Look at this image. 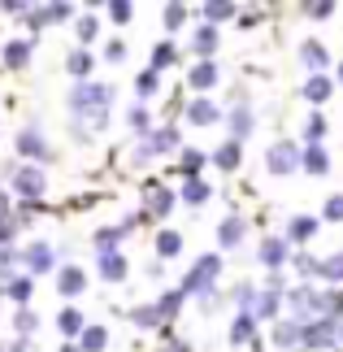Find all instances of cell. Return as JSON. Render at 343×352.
<instances>
[{"label": "cell", "mask_w": 343, "mask_h": 352, "mask_svg": "<svg viewBox=\"0 0 343 352\" xmlns=\"http://www.w3.org/2000/svg\"><path fill=\"white\" fill-rule=\"evenodd\" d=\"M170 209H174V192L166 183H148L144 187V213H148V222L153 218H170Z\"/></svg>", "instance_id": "cell-9"}, {"label": "cell", "mask_w": 343, "mask_h": 352, "mask_svg": "<svg viewBox=\"0 0 343 352\" xmlns=\"http://www.w3.org/2000/svg\"><path fill=\"white\" fill-rule=\"evenodd\" d=\"M256 296H261V287H252V283H239V287H235L239 314H256Z\"/></svg>", "instance_id": "cell-42"}, {"label": "cell", "mask_w": 343, "mask_h": 352, "mask_svg": "<svg viewBox=\"0 0 343 352\" xmlns=\"http://www.w3.org/2000/svg\"><path fill=\"white\" fill-rule=\"evenodd\" d=\"M48 9V22H65V18H74V5H65V0H57V5H44Z\"/></svg>", "instance_id": "cell-50"}, {"label": "cell", "mask_w": 343, "mask_h": 352, "mask_svg": "<svg viewBox=\"0 0 343 352\" xmlns=\"http://www.w3.org/2000/svg\"><path fill=\"white\" fill-rule=\"evenodd\" d=\"M269 340L278 344V348H305V322H300V318H287V322H278Z\"/></svg>", "instance_id": "cell-14"}, {"label": "cell", "mask_w": 343, "mask_h": 352, "mask_svg": "<svg viewBox=\"0 0 343 352\" xmlns=\"http://www.w3.org/2000/svg\"><path fill=\"white\" fill-rule=\"evenodd\" d=\"M339 344H343V318H339Z\"/></svg>", "instance_id": "cell-57"}, {"label": "cell", "mask_w": 343, "mask_h": 352, "mask_svg": "<svg viewBox=\"0 0 343 352\" xmlns=\"http://www.w3.org/2000/svg\"><path fill=\"white\" fill-rule=\"evenodd\" d=\"M57 292L65 296V300L83 296V292H87V270H83V265H61V270H57Z\"/></svg>", "instance_id": "cell-12"}, {"label": "cell", "mask_w": 343, "mask_h": 352, "mask_svg": "<svg viewBox=\"0 0 343 352\" xmlns=\"http://www.w3.org/2000/svg\"><path fill=\"white\" fill-rule=\"evenodd\" d=\"M217 274H222V256H213V252H204L196 265L183 274V283H178V292L183 296H200V300H209L213 296V283H217Z\"/></svg>", "instance_id": "cell-2"}, {"label": "cell", "mask_w": 343, "mask_h": 352, "mask_svg": "<svg viewBox=\"0 0 343 352\" xmlns=\"http://www.w3.org/2000/svg\"><path fill=\"white\" fill-rule=\"evenodd\" d=\"M74 35H78V39H83V44H91V39H96V35H100V22H96V18H91V13H87V18H78V22H74Z\"/></svg>", "instance_id": "cell-45"}, {"label": "cell", "mask_w": 343, "mask_h": 352, "mask_svg": "<svg viewBox=\"0 0 343 352\" xmlns=\"http://www.w3.org/2000/svg\"><path fill=\"white\" fill-rule=\"evenodd\" d=\"M0 13H9V18H26L31 5H26V0H0Z\"/></svg>", "instance_id": "cell-51"}, {"label": "cell", "mask_w": 343, "mask_h": 352, "mask_svg": "<svg viewBox=\"0 0 343 352\" xmlns=\"http://www.w3.org/2000/svg\"><path fill=\"white\" fill-rule=\"evenodd\" d=\"M96 274H100L104 283H122L131 274V261L122 252H96Z\"/></svg>", "instance_id": "cell-11"}, {"label": "cell", "mask_w": 343, "mask_h": 352, "mask_svg": "<svg viewBox=\"0 0 343 352\" xmlns=\"http://www.w3.org/2000/svg\"><path fill=\"white\" fill-rule=\"evenodd\" d=\"M331 344H339V318L305 322V348H331Z\"/></svg>", "instance_id": "cell-8"}, {"label": "cell", "mask_w": 343, "mask_h": 352, "mask_svg": "<svg viewBox=\"0 0 343 352\" xmlns=\"http://www.w3.org/2000/svg\"><path fill=\"white\" fill-rule=\"evenodd\" d=\"M318 278L322 283H343V252H331L326 261H318Z\"/></svg>", "instance_id": "cell-39"}, {"label": "cell", "mask_w": 343, "mask_h": 352, "mask_svg": "<svg viewBox=\"0 0 343 352\" xmlns=\"http://www.w3.org/2000/svg\"><path fill=\"white\" fill-rule=\"evenodd\" d=\"M300 170L313 174V179L331 174V153H326V144H305L300 148Z\"/></svg>", "instance_id": "cell-10"}, {"label": "cell", "mask_w": 343, "mask_h": 352, "mask_svg": "<svg viewBox=\"0 0 343 352\" xmlns=\"http://www.w3.org/2000/svg\"><path fill=\"white\" fill-rule=\"evenodd\" d=\"M22 261H26V274H52V270H61L57 265V252H52V243L44 239H35V243H26V252H22Z\"/></svg>", "instance_id": "cell-6"}, {"label": "cell", "mask_w": 343, "mask_h": 352, "mask_svg": "<svg viewBox=\"0 0 343 352\" xmlns=\"http://www.w3.org/2000/svg\"><path fill=\"white\" fill-rule=\"evenodd\" d=\"M256 256H261V265H265L269 274H278V270L291 261V243H287V235H265L261 248H256Z\"/></svg>", "instance_id": "cell-5"}, {"label": "cell", "mask_w": 343, "mask_h": 352, "mask_svg": "<svg viewBox=\"0 0 343 352\" xmlns=\"http://www.w3.org/2000/svg\"><path fill=\"white\" fill-rule=\"evenodd\" d=\"M183 305H187V296L178 292V287H174V292H161V296H157V309H161V318H166V327L174 322V314H178Z\"/></svg>", "instance_id": "cell-37"}, {"label": "cell", "mask_w": 343, "mask_h": 352, "mask_svg": "<svg viewBox=\"0 0 343 352\" xmlns=\"http://www.w3.org/2000/svg\"><path fill=\"white\" fill-rule=\"evenodd\" d=\"M109 18H113V22H131L135 5H131V0H113V5H109Z\"/></svg>", "instance_id": "cell-49"}, {"label": "cell", "mask_w": 343, "mask_h": 352, "mask_svg": "<svg viewBox=\"0 0 343 352\" xmlns=\"http://www.w3.org/2000/svg\"><path fill=\"white\" fill-rule=\"evenodd\" d=\"M161 352H191V344H187V340H174V335H170V340H166V348H161Z\"/></svg>", "instance_id": "cell-54"}, {"label": "cell", "mask_w": 343, "mask_h": 352, "mask_svg": "<svg viewBox=\"0 0 343 352\" xmlns=\"http://www.w3.org/2000/svg\"><path fill=\"white\" fill-rule=\"evenodd\" d=\"M187 118H191V126H213V122H222V109L209 96H196L187 104Z\"/></svg>", "instance_id": "cell-17"}, {"label": "cell", "mask_w": 343, "mask_h": 352, "mask_svg": "<svg viewBox=\"0 0 343 352\" xmlns=\"http://www.w3.org/2000/svg\"><path fill=\"white\" fill-rule=\"evenodd\" d=\"M326 131H331V122H326L322 113H309V122H305V140H309V144H322Z\"/></svg>", "instance_id": "cell-43"}, {"label": "cell", "mask_w": 343, "mask_h": 352, "mask_svg": "<svg viewBox=\"0 0 343 352\" xmlns=\"http://www.w3.org/2000/svg\"><path fill=\"white\" fill-rule=\"evenodd\" d=\"M318 226H322V222L313 218V213H296V218L287 222V231H283V235H287V243H309L313 235H318Z\"/></svg>", "instance_id": "cell-15"}, {"label": "cell", "mask_w": 343, "mask_h": 352, "mask_svg": "<svg viewBox=\"0 0 343 352\" xmlns=\"http://www.w3.org/2000/svg\"><path fill=\"white\" fill-rule=\"evenodd\" d=\"M291 265H296V274H305V278H318V256H309V252H296V256H291Z\"/></svg>", "instance_id": "cell-46"}, {"label": "cell", "mask_w": 343, "mask_h": 352, "mask_svg": "<svg viewBox=\"0 0 343 352\" xmlns=\"http://www.w3.org/2000/svg\"><path fill=\"white\" fill-rule=\"evenodd\" d=\"M122 57H126V44H122V39H109V44H104V61H122Z\"/></svg>", "instance_id": "cell-52"}, {"label": "cell", "mask_w": 343, "mask_h": 352, "mask_svg": "<svg viewBox=\"0 0 343 352\" xmlns=\"http://www.w3.org/2000/svg\"><path fill=\"white\" fill-rule=\"evenodd\" d=\"M61 352H78V344H61Z\"/></svg>", "instance_id": "cell-55"}, {"label": "cell", "mask_w": 343, "mask_h": 352, "mask_svg": "<svg viewBox=\"0 0 343 352\" xmlns=\"http://www.w3.org/2000/svg\"><path fill=\"white\" fill-rule=\"evenodd\" d=\"M243 235H248V222L243 218H226L222 226H217V243H222V248H239Z\"/></svg>", "instance_id": "cell-25"}, {"label": "cell", "mask_w": 343, "mask_h": 352, "mask_svg": "<svg viewBox=\"0 0 343 352\" xmlns=\"http://www.w3.org/2000/svg\"><path fill=\"white\" fill-rule=\"evenodd\" d=\"M109 348V327H87L78 335V352H104Z\"/></svg>", "instance_id": "cell-34"}, {"label": "cell", "mask_w": 343, "mask_h": 352, "mask_svg": "<svg viewBox=\"0 0 343 352\" xmlns=\"http://www.w3.org/2000/svg\"><path fill=\"white\" fill-rule=\"evenodd\" d=\"M178 196H183V200H187V205H204V200H209V196H213V187H209V183H204V179H187L183 187H178Z\"/></svg>", "instance_id": "cell-36"}, {"label": "cell", "mask_w": 343, "mask_h": 352, "mask_svg": "<svg viewBox=\"0 0 343 352\" xmlns=\"http://www.w3.org/2000/svg\"><path fill=\"white\" fill-rule=\"evenodd\" d=\"M209 161H213L217 170H239V161H243V144H239V140H226L222 148H213V153H209Z\"/></svg>", "instance_id": "cell-23"}, {"label": "cell", "mask_w": 343, "mask_h": 352, "mask_svg": "<svg viewBox=\"0 0 343 352\" xmlns=\"http://www.w3.org/2000/svg\"><path fill=\"white\" fill-rule=\"evenodd\" d=\"M131 322H135L140 331H170L157 305H135V309H131Z\"/></svg>", "instance_id": "cell-24"}, {"label": "cell", "mask_w": 343, "mask_h": 352, "mask_svg": "<svg viewBox=\"0 0 343 352\" xmlns=\"http://www.w3.org/2000/svg\"><path fill=\"white\" fill-rule=\"evenodd\" d=\"M335 74H339V83H343V61H339V70H335Z\"/></svg>", "instance_id": "cell-56"}, {"label": "cell", "mask_w": 343, "mask_h": 352, "mask_svg": "<svg viewBox=\"0 0 343 352\" xmlns=\"http://www.w3.org/2000/svg\"><path fill=\"white\" fill-rule=\"evenodd\" d=\"M226 126H230V140H248V135L256 131V118H252V109L248 104H239V109H230V118H226Z\"/></svg>", "instance_id": "cell-19"}, {"label": "cell", "mask_w": 343, "mask_h": 352, "mask_svg": "<svg viewBox=\"0 0 343 352\" xmlns=\"http://www.w3.org/2000/svg\"><path fill=\"white\" fill-rule=\"evenodd\" d=\"M118 100V87L113 83H74L70 96H65V104H70L74 122H91V131H104L109 126V109H113Z\"/></svg>", "instance_id": "cell-1"}, {"label": "cell", "mask_w": 343, "mask_h": 352, "mask_svg": "<svg viewBox=\"0 0 343 352\" xmlns=\"http://www.w3.org/2000/svg\"><path fill=\"white\" fill-rule=\"evenodd\" d=\"M0 292H5L18 309H26V305H31V292H35V278H31V274H13Z\"/></svg>", "instance_id": "cell-20"}, {"label": "cell", "mask_w": 343, "mask_h": 352, "mask_svg": "<svg viewBox=\"0 0 343 352\" xmlns=\"http://www.w3.org/2000/svg\"><path fill=\"white\" fill-rule=\"evenodd\" d=\"M278 309H283V292L278 287H261V296H256V318H278Z\"/></svg>", "instance_id": "cell-31"}, {"label": "cell", "mask_w": 343, "mask_h": 352, "mask_svg": "<svg viewBox=\"0 0 343 352\" xmlns=\"http://www.w3.org/2000/svg\"><path fill=\"white\" fill-rule=\"evenodd\" d=\"M5 174H9V187H13L18 196H26V200H44L48 179H44V170H39V166H18V161H9Z\"/></svg>", "instance_id": "cell-3"}, {"label": "cell", "mask_w": 343, "mask_h": 352, "mask_svg": "<svg viewBox=\"0 0 343 352\" xmlns=\"http://www.w3.org/2000/svg\"><path fill=\"white\" fill-rule=\"evenodd\" d=\"M187 26V9L183 5H166V31H183Z\"/></svg>", "instance_id": "cell-47"}, {"label": "cell", "mask_w": 343, "mask_h": 352, "mask_svg": "<svg viewBox=\"0 0 343 352\" xmlns=\"http://www.w3.org/2000/svg\"><path fill=\"white\" fill-rule=\"evenodd\" d=\"M191 52H196L200 61H213V52H217V26L200 22V26H196V35H191Z\"/></svg>", "instance_id": "cell-16"}, {"label": "cell", "mask_w": 343, "mask_h": 352, "mask_svg": "<svg viewBox=\"0 0 343 352\" xmlns=\"http://www.w3.org/2000/svg\"><path fill=\"white\" fill-rule=\"evenodd\" d=\"M187 83H191V91H200V96H204V91H213L217 83H222V70H217L213 61H196V65H191V74H187Z\"/></svg>", "instance_id": "cell-13"}, {"label": "cell", "mask_w": 343, "mask_h": 352, "mask_svg": "<svg viewBox=\"0 0 343 352\" xmlns=\"http://www.w3.org/2000/svg\"><path fill=\"white\" fill-rule=\"evenodd\" d=\"M204 161H209L204 148H183V157H178V174H183V179H196V174L204 170Z\"/></svg>", "instance_id": "cell-27"}, {"label": "cell", "mask_w": 343, "mask_h": 352, "mask_svg": "<svg viewBox=\"0 0 343 352\" xmlns=\"http://www.w3.org/2000/svg\"><path fill=\"white\" fill-rule=\"evenodd\" d=\"M200 13H204V22H209V26H217V22H230V18H235L239 5H230V0H209Z\"/></svg>", "instance_id": "cell-32"}, {"label": "cell", "mask_w": 343, "mask_h": 352, "mask_svg": "<svg viewBox=\"0 0 343 352\" xmlns=\"http://www.w3.org/2000/svg\"><path fill=\"white\" fill-rule=\"evenodd\" d=\"M178 252H183V235H178L174 226H166V231H157V256H161V261H174Z\"/></svg>", "instance_id": "cell-26"}, {"label": "cell", "mask_w": 343, "mask_h": 352, "mask_svg": "<svg viewBox=\"0 0 343 352\" xmlns=\"http://www.w3.org/2000/svg\"><path fill=\"white\" fill-rule=\"evenodd\" d=\"M13 327H18V335L26 340V335H35V331H39V314H35L31 305H26V309H18V314H13Z\"/></svg>", "instance_id": "cell-41"}, {"label": "cell", "mask_w": 343, "mask_h": 352, "mask_svg": "<svg viewBox=\"0 0 343 352\" xmlns=\"http://www.w3.org/2000/svg\"><path fill=\"white\" fill-rule=\"evenodd\" d=\"M300 91H305V100H309V104H326V100H331V91H335V78H326V74H309Z\"/></svg>", "instance_id": "cell-21"}, {"label": "cell", "mask_w": 343, "mask_h": 352, "mask_svg": "<svg viewBox=\"0 0 343 352\" xmlns=\"http://www.w3.org/2000/svg\"><path fill=\"white\" fill-rule=\"evenodd\" d=\"M18 231H22V222L18 218H0V248H13V239H18Z\"/></svg>", "instance_id": "cell-44"}, {"label": "cell", "mask_w": 343, "mask_h": 352, "mask_svg": "<svg viewBox=\"0 0 343 352\" xmlns=\"http://www.w3.org/2000/svg\"><path fill=\"white\" fill-rule=\"evenodd\" d=\"M65 70H70L78 83H87V74H91V52H87V48H74L70 57H65Z\"/></svg>", "instance_id": "cell-35"}, {"label": "cell", "mask_w": 343, "mask_h": 352, "mask_svg": "<svg viewBox=\"0 0 343 352\" xmlns=\"http://www.w3.org/2000/svg\"><path fill=\"white\" fill-rule=\"evenodd\" d=\"M265 170H269V174H296V170H300V148H296L291 140L269 144V153H265Z\"/></svg>", "instance_id": "cell-7"}, {"label": "cell", "mask_w": 343, "mask_h": 352, "mask_svg": "<svg viewBox=\"0 0 343 352\" xmlns=\"http://www.w3.org/2000/svg\"><path fill=\"white\" fill-rule=\"evenodd\" d=\"M300 61L309 65V74H322L326 65H331V52H326V44H318V39H305V44H300Z\"/></svg>", "instance_id": "cell-18"}, {"label": "cell", "mask_w": 343, "mask_h": 352, "mask_svg": "<svg viewBox=\"0 0 343 352\" xmlns=\"http://www.w3.org/2000/svg\"><path fill=\"white\" fill-rule=\"evenodd\" d=\"M174 61H178V48L170 44V39H161V44L153 48V70L161 74V70H170V65H174Z\"/></svg>", "instance_id": "cell-40"}, {"label": "cell", "mask_w": 343, "mask_h": 352, "mask_svg": "<svg viewBox=\"0 0 343 352\" xmlns=\"http://www.w3.org/2000/svg\"><path fill=\"white\" fill-rule=\"evenodd\" d=\"M305 13H309V18H318V22H326L335 13V5H331V0H322V5H305Z\"/></svg>", "instance_id": "cell-53"}, {"label": "cell", "mask_w": 343, "mask_h": 352, "mask_svg": "<svg viewBox=\"0 0 343 352\" xmlns=\"http://www.w3.org/2000/svg\"><path fill=\"white\" fill-rule=\"evenodd\" d=\"M126 231H131L126 222H122V226H100V231L91 235V243H96L100 252H118V243H122V235H126Z\"/></svg>", "instance_id": "cell-30"}, {"label": "cell", "mask_w": 343, "mask_h": 352, "mask_svg": "<svg viewBox=\"0 0 343 352\" xmlns=\"http://www.w3.org/2000/svg\"><path fill=\"white\" fill-rule=\"evenodd\" d=\"M57 331L65 335V344H70V340H78V335L87 331V322H83V314H78V309H61V318H57Z\"/></svg>", "instance_id": "cell-28"}, {"label": "cell", "mask_w": 343, "mask_h": 352, "mask_svg": "<svg viewBox=\"0 0 343 352\" xmlns=\"http://www.w3.org/2000/svg\"><path fill=\"white\" fill-rule=\"evenodd\" d=\"M256 331V314H239L235 322H230V344H248Z\"/></svg>", "instance_id": "cell-38"}, {"label": "cell", "mask_w": 343, "mask_h": 352, "mask_svg": "<svg viewBox=\"0 0 343 352\" xmlns=\"http://www.w3.org/2000/svg\"><path fill=\"white\" fill-rule=\"evenodd\" d=\"M322 222H343V192H335L322 209Z\"/></svg>", "instance_id": "cell-48"}, {"label": "cell", "mask_w": 343, "mask_h": 352, "mask_svg": "<svg viewBox=\"0 0 343 352\" xmlns=\"http://www.w3.org/2000/svg\"><path fill=\"white\" fill-rule=\"evenodd\" d=\"M126 126L140 135V140L153 135V113H148V104H131V109H126Z\"/></svg>", "instance_id": "cell-33"}, {"label": "cell", "mask_w": 343, "mask_h": 352, "mask_svg": "<svg viewBox=\"0 0 343 352\" xmlns=\"http://www.w3.org/2000/svg\"><path fill=\"white\" fill-rule=\"evenodd\" d=\"M157 91H161V74L153 70V65H148V70H140V74H135V96H140V104H144V100H153Z\"/></svg>", "instance_id": "cell-29"}, {"label": "cell", "mask_w": 343, "mask_h": 352, "mask_svg": "<svg viewBox=\"0 0 343 352\" xmlns=\"http://www.w3.org/2000/svg\"><path fill=\"white\" fill-rule=\"evenodd\" d=\"M13 148H18V157H26V161H52V153H48V140H44V131H39L35 122L18 131V140H13Z\"/></svg>", "instance_id": "cell-4"}, {"label": "cell", "mask_w": 343, "mask_h": 352, "mask_svg": "<svg viewBox=\"0 0 343 352\" xmlns=\"http://www.w3.org/2000/svg\"><path fill=\"white\" fill-rule=\"evenodd\" d=\"M0 61H5V70H22V65L31 61V39H9V44L0 48Z\"/></svg>", "instance_id": "cell-22"}]
</instances>
